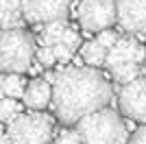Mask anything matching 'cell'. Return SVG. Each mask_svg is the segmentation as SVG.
Returning <instances> with one entry per match:
<instances>
[{
    "mask_svg": "<svg viewBox=\"0 0 146 144\" xmlns=\"http://www.w3.org/2000/svg\"><path fill=\"white\" fill-rule=\"evenodd\" d=\"M111 83L103 72L90 68H66L52 81V109L63 125H76L111 101Z\"/></svg>",
    "mask_w": 146,
    "mask_h": 144,
    "instance_id": "cell-1",
    "label": "cell"
},
{
    "mask_svg": "<svg viewBox=\"0 0 146 144\" xmlns=\"http://www.w3.org/2000/svg\"><path fill=\"white\" fill-rule=\"evenodd\" d=\"M76 131L81 133L83 144H129L127 125L118 111L98 109L76 122Z\"/></svg>",
    "mask_w": 146,
    "mask_h": 144,
    "instance_id": "cell-2",
    "label": "cell"
},
{
    "mask_svg": "<svg viewBox=\"0 0 146 144\" xmlns=\"http://www.w3.org/2000/svg\"><path fill=\"white\" fill-rule=\"evenodd\" d=\"M35 37L22 26L5 29L0 39V68L2 72H26L33 66Z\"/></svg>",
    "mask_w": 146,
    "mask_h": 144,
    "instance_id": "cell-3",
    "label": "cell"
},
{
    "mask_svg": "<svg viewBox=\"0 0 146 144\" xmlns=\"http://www.w3.org/2000/svg\"><path fill=\"white\" fill-rule=\"evenodd\" d=\"M9 138L13 144H50L52 140V118L42 111L20 114L9 122Z\"/></svg>",
    "mask_w": 146,
    "mask_h": 144,
    "instance_id": "cell-4",
    "label": "cell"
},
{
    "mask_svg": "<svg viewBox=\"0 0 146 144\" xmlns=\"http://www.w3.org/2000/svg\"><path fill=\"white\" fill-rule=\"evenodd\" d=\"M79 22L87 33H98L118 22L116 0H83L79 5Z\"/></svg>",
    "mask_w": 146,
    "mask_h": 144,
    "instance_id": "cell-5",
    "label": "cell"
},
{
    "mask_svg": "<svg viewBox=\"0 0 146 144\" xmlns=\"http://www.w3.org/2000/svg\"><path fill=\"white\" fill-rule=\"evenodd\" d=\"M118 105L127 118L146 125V77H137L135 81L122 85L118 94Z\"/></svg>",
    "mask_w": 146,
    "mask_h": 144,
    "instance_id": "cell-6",
    "label": "cell"
},
{
    "mask_svg": "<svg viewBox=\"0 0 146 144\" xmlns=\"http://www.w3.org/2000/svg\"><path fill=\"white\" fill-rule=\"evenodd\" d=\"M74 0H22L24 20L31 24L66 20Z\"/></svg>",
    "mask_w": 146,
    "mask_h": 144,
    "instance_id": "cell-7",
    "label": "cell"
},
{
    "mask_svg": "<svg viewBox=\"0 0 146 144\" xmlns=\"http://www.w3.org/2000/svg\"><path fill=\"white\" fill-rule=\"evenodd\" d=\"M118 22L129 35L146 37V0H116Z\"/></svg>",
    "mask_w": 146,
    "mask_h": 144,
    "instance_id": "cell-8",
    "label": "cell"
},
{
    "mask_svg": "<svg viewBox=\"0 0 146 144\" xmlns=\"http://www.w3.org/2000/svg\"><path fill=\"white\" fill-rule=\"evenodd\" d=\"M127 61H135V63H144L146 61V46H142L135 35L131 37H120L116 46H111L107 50V59H105V66L113 68V66H120V63H127Z\"/></svg>",
    "mask_w": 146,
    "mask_h": 144,
    "instance_id": "cell-9",
    "label": "cell"
},
{
    "mask_svg": "<svg viewBox=\"0 0 146 144\" xmlns=\"http://www.w3.org/2000/svg\"><path fill=\"white\" fill-rule=\"evenodd\" d=\"M50 81L46 77L44 79H31L29 87L24 92V105L31 109H44L48 107L50 101H52V87H50Z\"/></svg>",
    "mask_w": 146,
    "mask_h": 144,
    "instance_id": "cell-10",
    "label": "cell"
},
{
    "mask_svg": "<svg viewBox=\"0 0 146 144\" xmlns=\"http://www.w3.org/2000/svg\"><path fill=\"white\" fill-rule=\"evenodd\" d=\"M26 87H29V81L22 77V72H2L0 90H2L5 96H11V98H24Z\"/></svg>",
    "mask_w": 146,
    "mask_h": 144,
    "instance_id": "cell-11",
    "label": "cell"
},
{
    "mask_svg": "<svg viewBox=\"0 0 146 144\" xmlns=\"http://www.w3.org/2000/svg\"><path fill=\"white\" fill-rule=\"evenodd\" d=\"M0 18H2V29H15L22 26L24 18V7L22 0H0Z\"/></svg>",
    "mask_w": 146,
    "mask_h": 144,
    "instance_id": "cell-12",
    "label": "cell"
},
{
    "mask_svg": "<svg viewBox=\"0 0 146 144\" xmlns=\"http://www.w3.org/2000/svg\"><path fill=\"white\" fill-rule=\"evenodd\" d=\"M107 50H109V48H105L98 39H94V42H85L81 46V57H83V61H85L87 66L98 68V66H105Z\"/></svg>",
    "mask_w": 146,
    "mask_h": 144,
    "instance_id": "cell-13",
    "label": "cell"
},
{
    "mask_svg": "<svg viewBox=\"0 0 146 144\" xmlns=\"http://www.w3.org/2000/svg\"><path fill=\"white\" fill-rule=\"evenodd\" d=\"M111 74L116 79L120 85H127L131 81L140 77V63H135V61H127V63H120V66H113L111 68Z\"/></svg>",
    "mask_w": 146,
    "mask_h": 144,
    "instance_id": "cell-14",
    "label": "cell"
},
{
    "mask_svg": "<svg viewBox=\"0 0 146 144\" xmlns=\"http://www.w3.org/2000/svg\"><path fill=\"white\" fill-rule=\"evenodd\" d=\"M66 29H68L66 20L46 22V26H44V44H46V46H55L57 42H61V35H63Z\"/></svg>",
    "mask_w": 146,
    "mask_h": 144,
    "instance_id": "cell-15",
    "label": "cell"
},
{
    "mask_svg": "<svg viewBox=\"0 0 146 144\" xmlns=\"http://www.w3.org/2000/svg\"><path fill=\"white\" fill-rule=\"evenodd\" d=\"M20 114H22L20 103L15 101V98H11V96H5L2 103H0V120H2L5 125H9V122H13Z\"/></svg>",
    "mask_w": 146,
    "mask_h": 144,
    "instance_id": "cell-16",
    "label": "cell"
},
{
    "mask_svg": "<svg viewBox=\"0 0 146 144\" xmlns=\"http://www.w3.org/2000/svg\"><path fill=\"white\" fill-rule=\"evenodd\" d=\"M37 61H39L44 68H52L59 59H57V55H55V50H52V46H46V44H44V46L37 50Z\"/></svg>",
    "mask_w": 146,
    "mask_h": 144,
    "instance_id": "cell-17",
    "label": "cell"
},
{
    "mask_svg": "<svg viewBox=\"0 0 146 144\" xmlns=\"http://www.w3.org/2000/svg\"><path fill=\"white\" fill-rule=\"evenodd\" d=\"M61 42L63 44H68V46L72 48L74 53H76V48L81 46V35L76 33V31L72 29V26H68L66 31H63V35H61Z\"/></svg>",
    "mask_w": 146,
    "mask_h": 144,
    "instance_id": "cell-18",
    "label": "cell"
},
{
    "mask_svg": "<svg viewBox=\"0 0 146 144\" xmlns=\"http://www.w3.org/2000/svg\"><path fill=\"white\" fill-rule=\"evenodd\" d=\"M98 42L103 44L105 48H111V46H116L118 44V33H113V31H109V29H103V31H98V37H96Z\"/></svg>",
    "mask_w": 146,
    "mask_h": 144,
    "instance_id": "cell-19",
    "label": "cell"
},
{
    "mask_svg": "<svg viewBox=\"0 0 146 144\" xmlns=\"http://www.w3.org/2000/svg\"><path fill=\"white\" fill-rule=\"evenodd\" d=\"M52 50H55V55H57V59L61 61V63H66V61H70L72 59V55H74V50L68 44H63V42H57L55 46H52Z\"/></svg>",
    "mask_w": 146,
    "mask_h": 144,
    "instance_id": "cell-20",
    "label": "cell"
},
{
    "mask_svg": "<svg viewBox=\"0 0 146 144\" xmlns=\"http://www.w3.org/2000/svg\"><path fill=\"white\" fill-rule=\"evenodd\" d=\"M57 144H83V138H81L79 131L66 129V131H61V135L57 138Z\"/></svg>",
    "mask_w": 146,
    "mask_h": 144,
    "instance_id": "cell-21",
    "label": "cell"
},
{
    "mask_svg": "<svg viewBox=\"0 0 146 144\" xmlns=\"http://www.w3.org/2000/svg\"><path fill=\"white\" fill-rule=\"evenodd\" d=\"M129 144H146V125L137 127V129L131 133V138H129Z\"/></svg>",
    "mask_w": 146,
    "mask_h": 144,
    "instance_id": "cell-22",
    "label": "cell"
},
{
    "mask_svg": "<svg viewBox=\"0 0 146 144\" xmlns=\"http://www.w3.org/2000/svg\"><path fill=\"white\" fill-rule=\"evenodd\" d=\"M144 63H146V61H144Z\"/></svg>",
    "mask_w": 146,
    "mask_h": 144,
    "instance_id": "cell-23",
    "label": "cell"
}]
</instances>
